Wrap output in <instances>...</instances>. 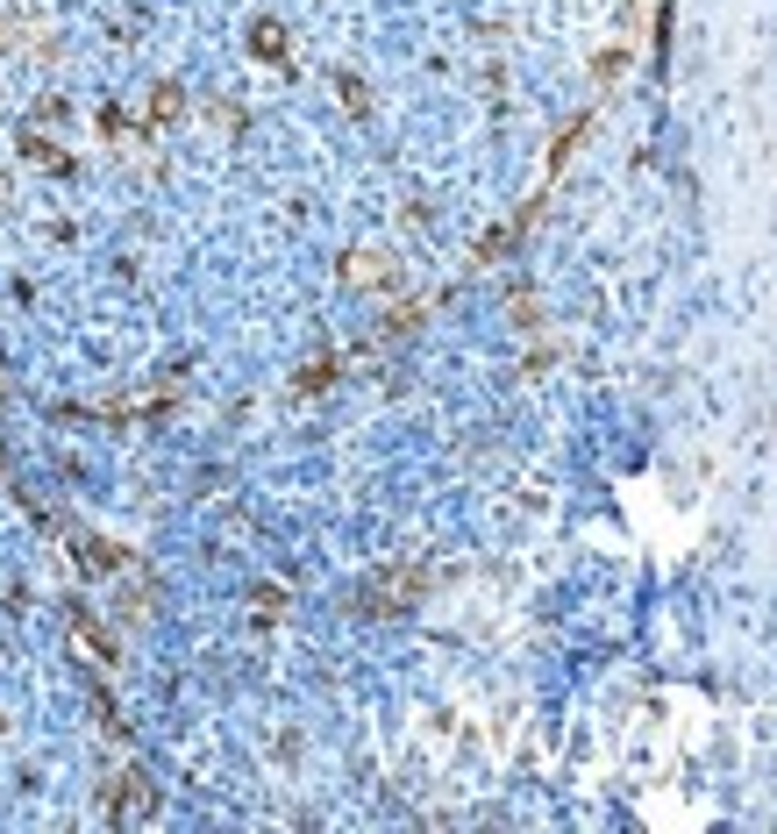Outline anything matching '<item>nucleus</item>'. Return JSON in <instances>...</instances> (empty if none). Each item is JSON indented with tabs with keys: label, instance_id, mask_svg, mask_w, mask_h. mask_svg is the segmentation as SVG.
Listing matches in <instances>:
<instances>
[{
	"label": "nucleus",
	"instance_id": "f257e3e1",
	"mask_svg": "<svg viewBox=\"0 0 777 834\" xmlns=\"http://www.w3.org/2000/svg\"><path fill=\"white\" fill-rule=\"evenodd\" d=\"M421 593H429V571L392 564V571H378V578L364 585V606H371V614H400V606H414Z\"/></svg>",
	"mask_w": 777,
	"mask_h": 834
},
{
	"label": "nucleus",
	"instance_id": "f03ea898",
	"mask_svg": "<svg viewBox=\"0 0 777 834\" xmlns=\"http://www.w3.org/2000/svg\"><path fill=\"white\" fill-rule=\"evenodd\" d=\"M150 813H158V784H150L143 770H121V778L108 784V821L136 827V821H150Z\"/></svg>",
	"mask_w": 777,
	"mask_h": 834
},
{
	"label": "nucleus",
	"instance_id": "7ed1b4c3",
	"mask_svg": "<svg viewBox=\"0 0 777 834\" xmlns=\"http://www.w3.org/2000/svg\"><path fill=\"white\" fill-rule=\"evenodd\" d=\"M343 279L364 285V293H386V285H400V264H392L386 250H349L343 257Z\"/></svg>",
	"mask_w": 777,
	"mask_h": 834
},
{
	"label": "nucleus",
	"instance_id": "20e7f679",
	"mask_svg": "<svg viewBox=\"0 0 777 834\" xmlns=\"http://www.w3.org/2000/svg\"><path fill=\"white\" fill-rule=\"evenodd\" d=\"M72 642L86 649V663H94V671H108V663H115V642L100 635V620L86 614V606H72Z\"/></svg>",
	"mask_w": 777,
	"mask_h": 834
},
{
	"label": "nucleus",
	"instance_id": "39448f33",
	"mask_svg": "<svg viewBox=\"0 0 777 834\" xmlns=\"http://www.w3.org/2000/svg\"><path fill=\"white\" fill-rule=\"evenodd\" d=\"M72 556H79V571H94V578H108V571L129 564V556H121L115 542H100V535H79V550H72Z\"/></svg>",
	"mask_w": 777,
	"mask_h": 834
},
{
	"label": "nucleus",
	"instance_id": "423d86ee",
	"mask_svg": "<svg viewBox=\"0 0 777 834\" xmlns=\"http://www.w3.org/2000/svg\"><path fill=\"white\" fill-rule=\"evenodd\" d=\"M250 57H265V65H285V57H293L285 29H279V22H250Z\"/></svg>",
	"mask_w": 777,
	"mask_h": 834
},
{
	"label": "nucleus",
	"instance_id": "0eeeda50",
	"mask_svg": "<svg viewBox=\"0 0 777 834\" xmlns=\"http://www.w3.org/2000/svg\"><path fill=\"white\" fill-rule=\"evenodd\" d=\"M22 158H29V164H43V172H65V178H72V158H65V150H57L43 129H29V136H22Z\"/></svg>",
	"mask_w": 777,
	"mask_h": 834
},
{
	"label": "nucleus",
	"instance_id": "6e6552de",
	"mask_svg": "<svg viewBox=\"0 0 777 834\" xmlns=\"http://www.w3.org/2000/svg\"><path fill=\"white\" fill-rule=\"evenodd\" d=\"M179 115H186V94H179V86H158V94H150V129H172Z\"/></svg>",
	"mask_w": 777,
	"mask_h": 834
},
{
	"label": "nucleus",
	"instance_id": "1a4fd4ad",
	"mask_svg": "<svg viewBox=\"0 0 777 834\" xmlns=\"http://www.w3.org/2000/svg\"><path fill=\"white\" fill-rule=\"evenodd\" d=\"M335 94H343V108H349V115H364V108H371V100H364V79H349V72L335 79Z\"/></svg>",
	"mask_w": 777,
	"mask_h": 834
},
{
	"label": "nucleus",
	"instance_id": "9d476101",
	"mask_svg": "<svg viewBox=\"0 0 777 834\" xmlns=\"http://www.w3.org/2000/svg\"><path fill=\"white\" fill-rule=\"evenodd\" d=\"M328 378H335V364H328V357H314V364H307V371H300V392H322V386H328Z\"/></svg>",
	"mask_w": 777,
	"mask_h": 834
},
{
	"label": "nucleus",
	"instance_id": "9b49d317",
	"mask_svg": "<svg viewBox=\"0 0 777 834\" xmlns=\"http://www.w3.org/2000/svg\"><path fill=\"white\" fill-rule=\"evenodd\" d=\"M250 606H257V620H279V606H285V593H279V585H265V593H257Z\"/></svg>",
	"mask_w": 777,
	"mask_h": 834
},
{
	"label": "nucleus",
	"instance_id": "f8f14e48",
	"mask_svg": "<svg viewBox=\"0 0 777 834\" xmlns=\"http://www.w3.org/2000/svg\"><path fill=\"white\" fill-rule=\"evenodd\" d=\"M29 36V22H22V14H0V43H22Z\"/></svg>",
	"mask_w": 777,
	"mask_h": 834
}]
</instances>
